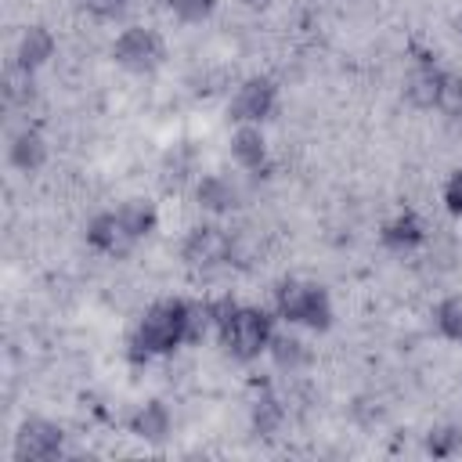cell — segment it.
I'll return each instance as SVG.
<instances>
[{
  "instance_id": "obj_1",
  "label": "cell",
  "mask_w": 462,
  "mask_h": 462,
  "mask_svg": "<svg viewBox=\"0 0 462 462\" xmlns=\"http://www.w3.org/2000/svg\"><path fill=\"white\" fill-rule=\"evenodd\" d=\"M184 314H188V300H155L130 332L126 343L130 361H148L155 354L177 350L184 343Z\"/></svg>"
},
{
  "instance_id": "obj_2",
  "label": "cell",
  "mask_w": 462,
  "mask_h": 462,
  "mask_svg": "<svg viewBox=\"0 0 462 462\" xmlns=\"http://www.w3.org/2000/svg\"><path fill=\"white\" fill-rule=\"evenodd\" d=\"M274 310L289 325H303L310 332H325L332 325V300L328 289L303 278H285L274 289Z\"/></svg>"
},
{
  "instance_id": "obj_3",
  "label": "cell",
  "mask_w": 462,
  "mask_h": 462,
  "mask_svg": "<svg viewBox=\"0 0 462 462\" xmlns=\"http://www.w3.org/2000/svg\"><path fill=\"white\" fill-rule=\"evenodd\" d=\"M217 336H220V346L238 357V361H256L260 354H267L271 346V336H274V318L260 307H235V314L227 321L217 325Z\"/></svg>"
},
{
  "instance_id": "obj_4",
  "label": "cell",
  "mask_w": 462,
  "mask_h": 462,
  "mask_svg": "<svg viewBox=\"0 0 462 462\" xmlns=\"http://www.w3.org/2000/svg\"><path fill=\"white\" fill-rule=\"evenodd\" d=\"M112 58L116 65H123L126 72H152L162 65L166 58V43L155 29H144V25H130L116 36L112 43Z\"/></svg>"
},
{
  "instance_id": "obj_5",
  "label": "cell",
  "mask_w": 462,
  "mask_h": 462,
  "mask_svg": "<svg viewBox=\"0 0 462 462\" xmlns=\"http://www.w3.org/2000/svg\"><path fill=\"white\" fill-rule=\"evenodd\" d=\"M231 245H235V238L220 224H199L184 235L180 260L195 271H213V267L231 263Z\"/></svg>"
},
{
  "instance_id": "obj_6",
  "label": "cell",
  "mask_w": 462,
  "mask_h": 462,
  "mask_svg": "<svg viewBox=\"0 0 462 462\" xmlns=\"http://www.w3.org/2000/svg\"><path fill=\"white\" fill-rule=\"evenodd\" d=\"M274 108H278V87L267 76H253V79L238 83V90L231 94V105H227L235 123H253V126L271 119Z\"/></svg>"
},
{
  "instance_id": "obj_7",
  "label": "cell",
  "mask_w": 462,
  "mask_h": 462,
  "mask_svg": "<svg viewBox=\"0 0 462 462\" xmlns=\"http://www.w3.org/2000/svg\"><path fill=\"white\" fill-rule=\"evenodd\" d=\"M61 426L51 419H25L14 433V458L18 462H51L61 455Z\"/></svg>"
},
{
  "instance_id": "obj_8",
  "label": "cell",
  "mask_w": 462,
  "mask_h": 462,
  "mask_svg": "<svg viewBox=\"0 0 462 462\" xmlns=\"http://www.w3.org/2000/svg\"><path fill=\"white\" fill-rule=\"evenodd\" d=\"M87 245L97 249V253H105V256H126L137 245V238L126 231V224L119 220V213L108 209V213H97L87 224Z\"/></svg>"
},
{
  "instance_id": "obj_9",
  "label": "cell",
  "mask_w": 462,
  "mask_h": 462,
  "mask_svg": "<svg viewBox=\"0 0 462 462\" xmlns=\"http://www.w3.org/2000/svg\"><path fill=\"white\" fill-rule=\"evenodd\" d=\"M444 69H437L430 58H419V65L404 76V97L415 108H437V90H440Z\"/></svg>"
},
{
  "instance_id": "obj_10",
  "label": "cell",
  "mask_w": 462,
  "mask_h": 462,
  "mask_svg": "<svg viewBox=\"0 0 462 462\" xmlns=\"http://www.w3.org/2000/svg\"><path fill=\"white\" fill-rule=\"evenodd\" d=\"M231 159L242 166V170H263L267 166V141H263V130L253 126V123H238L235 134H231Z\"/></svg>"
},
{
  "instance_id": "obj_11",
  "label": "cell",
  "mask_w": 462,
  "mask_h": 462,
  "mask_svg": "<svg viewBox=\"0 0 462 462\" xmlns=\"http://www.w3.org/2000/svg\"><path fill=\"white\" fill-rule=\"evenodd\" d=\"M379 238H383V245H386V249H393V253H408V249H415V245H422V242H426V224H422V217H419V213L404 209V213H397L393 220H386V224H383Z\"/></svg>"
},
{
  "instance_id": "obj_12",
  "label": "cell",
  "mask_w": 462,
  "mask_h": 462,
  "mask_svg": "<svg viewBox=\"0 0 462 462\" xmlns=\"http://www.w3.org/2000/svg\"><path fill=\"white\" fill-rule=\"evenodd\" d=\"M7 159H11L14 170L36 173V170L47 162V137H43L40 130H32V126L18 130V134L11 137V144H7Z\"/></svg>"
},
{
  "instance_id": "obj_13",
  "label": "cell",
  "mask_w": 462,
  "mask_h": 462,
  "mask_svg": "<svg viewBox=\"0 0 462 462\" xmlns=\"http://www.w3.org/2000/svg\"><path fill=\"white\" fill-rule=\"evenodd\" d=\"M170 430H173V419L162 401H148L130 415V433H137L144 444H162Z\"/></svg>"
},
{
  "instance_id": "obj_14",
  "label": "cell",
  "mask_w": 462,
  "mask_h": 462,
  "mask_svg": "<svg viewBox=\"0 0 462 462\" xmlns=\"http://www.w3.org/2000/svg\"><path fill=\"white\" fill-rule=\"evenodd\" d=\"M54 58V36H51V29H43V25H29V29H22V36H18V47H14V61L22 65V69H40V65H47Z\"/></svg>"
},
{
  "instance_id": "obj_15",
  "label": "cell",
  "mask_w": 462,
  "mask_h": 462,
  "mask_svg": "<svg viewBox=\"0 0 462 462\" xmlns=\"http://www.w3.org/2000/svg\"><path fill=\"white\" fill-rule=\"evenodd\" d=\"M195 199H199V206L209 209V213H231L242 195H238V188H235L227 177L206 173V177L195 184Z\"/></svg>"
},
{
  "instance_id": "obj_16",
  "label": "cell",
  "mask_w": 462,
  "mask_h": 462,
  "mask_svg": "<svg viewBox=\"0 0 462 462\" xmlns=\"http://www.w3.org/2000/svg\"><path fill=\"white\" fill-rule=\"evenodd\" d=\"M267 354H271V361L282 368V372H300L307 361H310V350H307V343L300 339V336H292V332H274L271 336V346H267Z\"/></svg>"
},
{
  "instance_id": "obj_17",
  "label": "cell",
  "mask_w": 462,
  "mask_h": 462,
  "mask_svg": "<svg viewBox=\"0 0 462 462\" xmlns=\"http://www.w3.org/2000/svg\"><path fill=\"white\" fill-rule=\"evenodd\" d=\"M116 213H119V220L126 224V231H130L137 242H141L148 231H155V220H159V213H155V206H152L148 199H126Z\"/></svg>"
},
{
  "instance_id": "obj_18",
  "label": "cell",
  "mask_w": 462,
  "mask_h": 462,
  "mask_svg": "<svg viewBox=\"0 0 462 462\" xmlns=\"http://www.w3.org/2000/svg\"><path fill=\"white\" fill-rule=\"evenodd\" d=\"M282 422H285V401L278 393H260L253 401V430L260 437H271V433H278Z\"/></svg>"
},
{
  "instance_id": "obj_19",
  "label": "cell",
  "mask_w": 462,
  "mask_h": 462,
  "mask_svg": "<svg viewBox=\"0 0 462 462\" xmlns=\"http://www.w3.org/2000/svg\"><path fill=\"white\" fill-rule=\"evenodd\" d=\"M426 451H430L433 458H451V455H458V451H462V430H458V426H437V430H430Z\"/></svg>"
},
{
  "instance_id": "obj_20",
  "label": "cell",
  "mask_w": 462,
  "mask_h": 462,
  "mask_svg": "<svg viewBox=\"0 0 462 462\" xmlns=\"http://www.w3.org/2000/svg\"><path fill=\"white\" fill-rule=\"evenodd\" d=\"M433 321H437L440 336H448V339L462 343V296H448V300L437 307Z\"/></svg>"
},
{
  "instance_id": "obj_21",
  "label": "cell",
  "mask_w": 462,
  "mask_h": 462,
  "mask_svg": "<svg viewBox=\"0 0 462 462\" xmlns=\"http://www.w3.org/2000/svg\"><path fill=\"white\" fill-rule=\"evenodd\" d=\"M4 97L11 101V105H25L29 97H32V69H22L18 61L7 69V76H4Z\"/></svg>"
},
{
  "instance_id": "obj_22",
  "label": "cell",
  "mask_w": 462,
  "mask_h": 462,
  "mask_svg": "<svg viewBox=\"0 0 462 462\" xmlns=\"http://www.w3.org/2000/svg\"><path fill=\"white\" fill-rule=\"evenodd\" d=\"M209 328H213L209 307L199 303V300H188V314H184V343H202Z\"/></svg>"
},
{
  "instance_id": "obj_23",
  "label": "cell",
  "mask_w": 462,
  "mask_h": 462,
  "mask_svg": "<svg viewBox=\"0 0 462 462\" xmlns=\"http://www.w3.org/2000/svg\"><path fill=\"white\" fill-rule=\"evenodd\" d=\"M437 108L444 116H462V76L458 72H444L440 76V90H437Z\"/></svg>"
},
{
  "instance_id": "obj_24",
  "label": "cell",
  "mask_w": 462,
  "mask_h": 462,
  "mask_svg": "<svg viewBox=\"0 0 462 462\" xmlns=\"http://www.w3.org/2000/svg\"><path fill=\"white\" fill-rule=\"evenodd\" d=\"M170 11L184 25H199L217 11V0H170Z\"/></svg>"
},
{
  "instance_id": "obj_25",
  "label": "cell",
  "mask_w": 462,
  "mask_h": 462,
  "mask_svg": "<svg viewBox=\"0 0 462 462\" xmlns=\"http://www.w3.org/2000/svg\"><path fill=\"white\" fill-rule=\"evenodd\" d=\"M444 209L451 217H462V170H455L448 180H444Z\"/></svg>"
},
{
  "instance_id": "obj_26",
  "label": "cell",
  "mask_w": 462,
  "mask_h": 462,
  "mask_svg": "<svg viewBox=\"0 0 462 462\" xmlns=\"http://www.w3.org/2000/svg\"><path fill=\"white\" fill-rule=\"evenodd\" d=\"M79 7L90 11L94 18H116L126 7V0H79Z\"/></svg>"
},
{
  "instance_id": "obj_27",
  "label": "cell",
  "mask_w": 462,
  "mask_h": 462,
  "mask_svg": "<svg viewBox=\"0 0 462 462\" xmlns=\"http://www.w3.org/2000/svg\"><path fill=\"white\" fill-rule=\"evenodd\" d=\"M245 4H249V7H267L271 0H245Z\"/></svg>"
}]
</instances>
